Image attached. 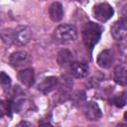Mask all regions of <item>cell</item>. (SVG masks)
I'll use <instances>...</instances> for the list:
<instances>
[{
  "mask_svg": "<svg viewBox=\"0 0 127 127\" xmlns=\"http://www.w3.org/2000/svg\"><path fill=\"white\" fill-rule=\"evenodd\" d=\"M54 40L62 45H66L74 42L77 38V31L74 26L69 24H62L54 31Z\"/></svg>",
  "mask_w": 127,
  "mask_h": 127,
  "instance_id": "cell-2",
  "label": "cell"
},
{
  "mask_svg": "<svg viewBox=\"0 0 127 127\" xmlns=\"http://www.w3.org/2000/svg\"><path fill=\"white\" fill-rule=\"evenodd\" d=\"M18 78L19 80L26 85L27 87H30L34 84L35 82V72L33 68H24L19 71L18 73Z\"/></svg>",
  "mask_w": 127,
  "mask_h": 127,
  "instance_id": "cell-11",
  "label": "cell"
},
{
  "mask_svg": "<svg viewBox=\"0 0 127 127\" xmlns=\"http://www.w3.org/2000/svg\"><path fill=\"white\" fill-rule=\"evenodd\" d=\"M114 14V10L108 3H99L93 7V16L99 22L108 21Z\"/></svg>",
  "mask_w": 127,
  "mask_h": 127,
  "instance_id": "cell-3",
  "label": "cell"
},
{
  "mask_svg": "<svg viewBox=\"0 0 127 127\" xmlns=\"http://www.w3.org/2000/svg\"><path fill=\"white\" fill-rule=\"evenodd\" d=\"M114 81L119 85H127V69L122 65H117L114 69Z\"/></svg>",
  "mask_w": 127,
  "mask_h": 127,
  "instance_id": "cell-14",
  "label": "cell"
},
{
  "mask_svg": "<svg viewBox=\"0 0 127 127\" xmlns=\"http://www.w3.org/2000/svg\"><path fill=\"white\" fill-rule=\"evenodd\" d=\"M59 84V79L56 76H48L44 78L38 85V89L44 93L47 94L51 91H53Z\"/></svg>",
  "mask_w": 127,
  "mask_h": 127,
  "instance_id": "cell-9",
  "label": "cell"
},
{
  "mask_svg": "<svg viewBox=\"0 0 127 127\" xmlns=\"http://www.w3.org/2000/svg\"><path fill=\"white\" fill-rule=\"evenodd\" d=\"M83 113H84L86 119H87V120H90V121L98 120V119L102 116V112H101L100 107L98 106L97 103H95V102H93V101L87 102V103L84 105Z\"/></svg>",
  "mask_w": 127,
  "mask_h": 127,
  "instance_id": "cell-7",
  "label": "cell"
},
{
  "mask_svg": "<svg viewBox=\"0 0 127 127\" xmlns=\"http://www.w3.org/2000/svg\"><path fill=\"white\" fill-rule=\"evenodd\" d=\"M77 1H79V2H83V1H85V0H77Z\"/></svg>",
  "mask_w": 127,
  "mask_h": 127,
  "instance_id": "cell-22",
  "label": "cell"
},
{
  "mask_svg": "<svg viewBox=\"0 0 127 127\" xmlns=\"http://www.w3.org/2000/svg\"><path fill=\"white\" fill-rule=\"evenodd\" d=\"M112 37L117 41H122L127 37V19L121 18L114 22L110 28Z\"/></svg>",
  "mask_w": 127,
  "mask_h": 127,
  "instance_id": "cell-5",
  "label": "cell"
},
{
  "mask_svg": "<svg viewBox=\"0 0 127 127\" xmlns=\"http://www.w3.org/2000/svg\"><path fill=\"white\" fill-rule=\"evenodd\" d=\"M0 81H1V84H2V86L4 88H7V87L9 88V86L11 84V78L4 71H2L1 74H0Z\"/></svg>",
  "mask_w": 127,
  "mask_h": 127,
  "instance_id": "cell-19",
  "label": "cell"
},
{
  "mask_svg": "<svg viewBox=\"0 0 127 127\" xmlns=\"http://www.w3.org/2000/svg\"><path fill=\"white\" fill-rule=\"evenodd\" d=\"M32 38V31L28 26H18L14 29V45L23 47L26 46Z\"/></svg>",
  "mask_w": 127,
  "mask_h": 127,
  "instance_id": "cell-4",
  "label": "cell"
},
{
  "mask_svg": "<svg viewBox=\"0 0 127 127\" xmlns=\"http://www.w3.org/2000/svg\"><path fill=\"white\" fill-rule=\"evenodd\" d=\"M69 71L72 76H74L76 78H82L88 74L89 68H88L87 64H85L83 63L72 62L69 65Z\"/></svg>",
  "mask_w": 127,
  "mask_h": 127,
  "instance_id": "cell-8",
  "label": "cell"
},
{
  "mask_svg": "<svg viewBox=\"0 0 127 127\" xmlns=\"http://www.w3.org/2000/svg\"><path fill=\"white\" fill-rule=\"evenodd\" d=\"M9 63L14 68L23 67L30 63V57L25 51H18L13 53L9 58Z\"/></svg>",
  "mask_w": 127,
  "mask_h": 127,
  "instance_id": "cell-6",
  "label": "cell"
},
{
  "mask_svg": "<svg viewBox=\"0 0 127 127\" xmlns=\"http://www.w3.org/2000/svg\"><path fill=\"white\" fill-rule=\"evenodd\" d=\"M43 1H44V0H43Z\"/></svg>",
  "mask_w": 127,
  "mask_h": 127,
  "instance_id": "cell-23",
  "label": "cell"
},
{
  "mask_svg": "<svg viewBox=\"0 0 127 127\" xmlns=\"http://www.w3.org/2000/svg\"><path fill=\"white\" fill-rule=\"evenodd\" d=\"M122 16H123V18L127 19V4L122 8Z\"/></svg>",
  "mask_w": 127,
  "mask_h": 127,
  "instance_id": "cell-20",
  "label": "cell"
},
{
  "mask_svg": "<svg viewBox=\"0 0 127 127\" xmlns=\"http://www.w3.org/2000/svg\"><path fill=\"white\" fill-rule=\"evenodd\" d=\"M72 99H73L75 104H80V103H82L85 100V93L83 91H81V90L76 91L72 95Z\"/></svg>",
  "mask_w": 127,
  "mask_h": 127,
  "instance_id": "cell-18",
  "label": "cell"
},
{
  "mask_svg": "<svg viewBox=\"0 0 127 127\" xmlns=\"http://www.w3.org/2000/svg\"><path fill=\"white\" fill-rule=\"evenodd\" d=\"M49 16H50L51 20L54 22L61 21L63 16H64V10H63L62 4L59 2L52 3L50 8H49Z\"/></svg>",
  "mask_w": 127,
  "mask_h": 127,
  "instance_id": "cell-12",
  "label": "cell"
},
{
  "mask_svg": "<svg viewBox=\"0 0 127 127\" xmlns=\"http://www.w3.org/2000/svg\"><path fill=\"white\" fill-rule=\"evenodd\" d=\"M1 39L8 46L14 44V29H3L1 31Z\"/></svg>",
  "mask_w": 127,
  "mask_h": 127,
  "instance_id": "cell-16",
  "label": "cell"
},
{
  "mask_svg": "<svg viewBox=\"0 0 127 127\" xmlns=\"http://www.w3.org/2000/svg\"><path fill=\"white\" fill-rule=\"evenodd\" d=\"M127 102V92L126 91H122L120 93H118L117 95L113 96L110 100L109 103L112 105H115L118 108H122L123 106H125Z\"/></svg>",
  "mask_w": 127,
  "mask_h": 127,
  "instance_id": "cell-15",
  "label": "cell"
},
{
  "mask_svg": "<svg viewBox=\"0 0 127 127\" xmlns=\"http://www.w3.org/2000/svg\"><path fill=\"white\" fill-rule=\"evenodd\" d=\"M124 119H125V121H127V111H126L125 114H124Z\"/></svg>",
  "mask_w": 127,
  "mask_h": 127,
  "instance_id": "cell-21",
  "label": "cell"
},
{
  "mask_svg": "<svg viewBox=\"0 0 127 127\" xmlns=\"http://www.w3.org/2000/svg\"><path fill=\"white\" fill-rule=\"evenodd\" d=\"M97 64L102 68H109L114 62V56L111 51L104 50L97 56Z\"/></svg>",
  "mask_w": 127,
  "mask_h": 127,
  "instance_id": "cell-10",
  "label": "cell"
},
{
  "mask_svg": "<svg viewBox=\"0 0 127 127\" xmlns=\"http://www.w3.org/2000/svg\"><path fill=\"white\" fill-rule=\"evenodd\" d=\"M72 59H73L72 53L66 49L61 50L57 56V62L61 66H67V65L69 66L70 64L72 63Z\"/></svg>",
  "mask_w": 127,
  "mask_h": 127,
  "instance_id": "cell-13",
  "label": "cell"
},
{
  "mask_svg": "<svg viewBox=\"0 0 127 127\" xmlns=\"http://www.w3.org/2000/svg\"><path fill=\"white\" fill-rule=\"evenodd\" d=\"M117 52H118V58L120 59V61L124 64H127V44L121 43L117 47Z\"/></svg>",
  "mask_w": 127,
  "mask_h": 127,
  "instance_id": "cell-17",
  "label": "cell"
},
{
  "mask_svg": "<svg viewBox=\"0 0 127 127\" xmlns=\"http://www.w3.org/2000/svg\"><path fill=\"white\" fill-rule=\"evenodd\" d=\"M102 34V28L93 22H87L81 29V36L84 45L91 51L98 43Z\"/></svg>",
  "mask_w": 127,
  "mask_h": 127,
  "instance_id": "cell-1",
  "label": "cell"
}]
</instances>
